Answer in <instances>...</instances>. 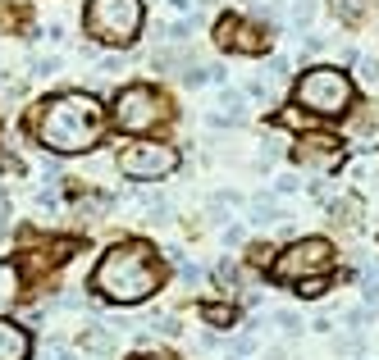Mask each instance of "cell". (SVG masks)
<instances>
[{
	"instance_id": "1",
	"label": "cell",
	"mask_w": 379,
	"mask_h": 360,
	"mask_svg": "<svg viewBox=\"0 0 379 360\" xmlns=\"http://www.w3.org/2000/svg\"><path fill=\"white\" fill-rule=\"evenodd\" d=\"M23 128L46 155H83V151H96L101 137H106V105L96 100V91L65 87L55 96L37 100L28 109Z\"/></svg>"
},
{
	"instance_id": "2",
	"label": "cell",
	"mask_w": 379,
	"mask_h": 360,
	"mask_svg": "<svg viewBox=\"0 0 379 360\" xmlns=\"http://www.w3.org/2000/svg\"><path fill=\"white\" fill-rule=\"evenodd\" d=\"M87 287L110 306H142L165 287V260L151 242L119 237V242H110L101 251V260L92 264Z\"/></svg>"
},
{
	"instance_id": "3",
	"label": "cell",
	"mask_w": 379,
	"mask_h": 360,
	"mask_svg": "<svg viewBox=\"0 0 379 360\" xmlns=\"http://www.w3.org/2000/svg\"><path fill=\"white\" fill-rule=\"evenodd\" d=\"M293 105L311 119H343L357 109V82L338 64H311L293 82Z\"/></svg>"
},
{
	"instance_id": "4",
	"label": "cell",
	"mask_w": 379,
	"mask_h": 360,
	"mask_svg": "<svg viewBox=\"0 0 379 360\" xmlns=\"http://www.w3.org/2000/svg\"><path fill=\"white\" fill-rule=\"evenodd\" d=\"M146 23V5L142 0H87L83 5V33L92 46L106 51H128L142 37Z\"/></svg>"
},
{
	"instance_id": "5",
	"label": "cell",
	"mask_w": 379,
	"mask_h": 360,
	"mask_svg": "<svg viewBox=\"0 0 379 360\" xmlns=\"http://www.w3.org/2000/svg\"><path fill=\"white\" fill-rule=\"evenodd\" d=\"M110 119H115L119 132H128V137H146V132L165 128V123L174 119V105L151 82H128V87H119L115 100H110Z\"/></svg>"
},
{
	"instance_id": "6",
	"label": "cell",
	"mask_w": 379,
	"mask_h": 360,
	"mask_svg": "<svg viewBox=\"0 0 379 360\" xmlns=\"http://www.w3.org/2000/svg\"><path fill=\"white\" fill-rule=\"evenodd\" d=\"M334 260H338V251H334L329 237H315V233L311 237H293L288 246L274 251L270 283L297 287V283H306V278H329V273H334Z\"/></svg>"
},
{
	"instance_id": "7",
	"label": "cell",
	"mask_w": 379,
	"mask_h": 360,
	"mask_svg": "<svg viewBox=\"0 0 379 360\" xmlns=\"http://www.w3.org/2000/svg\"><path fill=\"white\" fill-rule=\"evenodd\" d=\"M115 164H119V174L128 178V183L146 187V183H160V178L178 174L183 151L169 146V142H128L119 155H115Z\"/></svg>"
},
{
	"instance_id": "8",
	"label": "cell",
	"mask_w": 379,
	"mask_h": 360,
	"mask_svg": "<svg viewBox=\"0 0 379 360\" xmlns=\"http://www.w3.org/2000/svg\"><path fill=\"white\" fill-rule=\"evenodd\" d=\"M215 46L228 55H265L270 46V33L260 23L242 19V14H219L215 19Z\"/></svg>"
},
{
	"instance_id": "9",
	"label": "cell",
	"mask_w": 379,
	"mask_h": 360,
	"mask_svg": "<svg viewBox=\"0 0 379 360\" xmlns=\"http://www.w3.org/2000/svg\"><path fill=\"white\" fill-rule=\"evenodd\" d=\"M78 242L74 237H60V242H46V246H28V251H19V273H23V283H42L46 273L55 269V264H65L69 255H74Z\"/></svg>"
},
{
	"instance_id": "10",
	"label": "cell",
	"mask_w": 379,
	"mask_h": 360,
	"mask_svg": "<svg viewBox=\"0 0 379 360\" xmlns=\"http://www.w3.org/2000/svg\"><path fill=\"white\" fill-rule=\"evenodd\" d=\"M347 151L343 137H334V132H311V137H297V146L288 155H293L302 169H338V155Z\"/></svg>"
},
{
	"instance_id": "11",
	"label": "cell",
	"mask_w": 379,
	"mask_h": 360,
	"mask_svg": "<svg viewBox=\"0 0 379 360\" xmlns=\"http://www.w3.org/2000/svg\"><path fill=\"white\" fill-rule=\"evenodd\" d=\"M33 356V333L14 315H0V360H28Z\"/></svg>"
},
{
	"instance_id": "12",
	"label": "cell",
	"mask_w": 379,
	"mask_h": 360,
	"mask_svg": "<svg viewBox=\"0 0 379 360\" xmlns=\"http://www.w3.org/2000/svg\"><path fill=\"white\" fill-rule=\"evenodd\" d=\"M343 174L352 178L357 187H379V146H361V151H352V160L343 164Z\"/></svg>"
},
{
	"instance_id": "13",
	"label": "cell",
	"mask_w": 379,
	"mask_h": 360,
	"mask_svg": "<svg viewBox=\"0 0 379 360\" xmlns=\"http://www.w3.org/2000/svg\"><path fill=\"white\" fill-rule=\"evenodd\" d=\"M242 210H247L242 219H247L251 228H274V224H283V219H288V210H283L279 197H270V192H256V197H251Z\"/></svg>"
},
{
	"instance_id": "14",
	"label": "cell",
	"mask_w": 379,
	"mask_h": 360,
	"mask_svg": "<svg viewBox=\"0 0 379 360\" xmlns=\"http://www.w3.org/2000/svg\"><path fill=\"white\" fill-rule=\"evenodd\" d=\"M215 105H219V109L210 114V123H215V128H242V123L251 119V114H247V100H242V91H233V87L219 91Z\"/></svg>"
},
{
	"instance_id": "15",
	"label": "cell",
	"mask_w": 379,
	"mask_h": 360,
	"mask_svg": "<svg viewBox=\"0 0 379 360\" xmlns=\"http://www.w3.org/2000/svg\"><path fill=\"white\" fill-rule=\"evenodd\" d=\"M329 10H334V19L343 23V28H361V23L379 10V0H329Z\"/></svg>"
},
{
	"instance_id": "16",
	"label": "cell",
	"mask_w": 379,
	"mask_h": 360,
	"mask_svg": "<svg viewBox=\"0 0 379 360\" xmlns=\"http://www.w3.org/2000/svg\"><path fill=\"white\" fill-rule=\"evenodd\" d=\"M201 324H210L215 333H228V328H238V306H228V301H201L196 306Z\"/></svg>"
},
{
	"instance_id": "17",
	"label": "cell",
	"mask_w": 379,
	"mask_h": 360,
	"mask_svg": "<svg viewBox=\"0 0 379 360\" xmlns=\"http://www.w3.org/2000/svg\"><path fill=\"white\" fill-rule=\"evenodd\" d=\"M329 224L334 228H361V197H334L329 201Z\"/></svg>"
},
{
	"instance_id": "18",
	"label": "cell",
	"mask_w": 379,
	"mask_h": 360,
	"mask_svg": "<svg viewBox=\"0 0 379 360\" xmlns=\"http://www.w3.org/2000/svg\"><path fill=\"white\" fill-rule=\"evenodd\" d=\"M242 206H247V197L233 192V187H219V192H210V201H206V210H210L215 224H224V219L233 215V210H242Z\"/></svg>"
},
{
	"instance_id": "19",
	"label": "cell",
	"mask_w": 379,
	"mask_h": 360,
	"mask_svg": "<svg viewBox=\"0 0 379 360\" xmlns=\"http://www.w3.org/2000/svg\"><path fill=\"white\" fill-rule=\"evenodd\" d=\"M288 23H293V33H311V23H315V0H293L288 5Z\"/></svg>"
},
{
	"instance_id": "20",
	"label": "cell",
	"mask_w": 379,
	"mask_h": 360,
	"mask_svg": "<svg viewBox=\"0 0 379 360\" xmlns=\"http://www.w3.org/2000/svg\"><path fill=\"white\" fill-rule=\"evenodd\" d=\"M210 278H215V287L228 296L233 287H238V264H233V260H215V264H210Z\"/></svg>"
},
{
	"instance_id": "21",
	"label": "cell",
	"mask_w": 379,
	"mask_h": 360,
	"mask_svg": "<svg viewBox=\"0 0 379 360\" xmlns=\"http://www.w3.org/2000/svg\"><path fill=\"white\" fill-rule=\"evenodd\" d=\"M137 206L146 210V219H155V224H165V219H169V201H165L160 192H137Z\"/></svg>"
},
{
	"instance_id": "22",
	"label": "cell",
	"mask_w": 379,
	"mask_h": 360,
	"mask_svg": "<svg viewBox=\"0 0 379 360\" xmlns=\"http://www.w3.org/2000/svg\"><path fill=\"white\" fill-rule=\"evenodd\" d=\"M78 342H83V351H110L115 347V338H110L101 324H83V338Z\"/></svg>"
},
{
	"instance_id": "23",
	"label": "cell",
	"mask_w": 379,
	"mask_h": 360,
	"mask_svg": "<svg viewBox=\"0 0 379 360\" xmlns=\"http://www.w3.org/2000/svg\"><path fill=\"white\" fill-rule=\"evenodd\" d=\"M283 78H293V60H288V55H274L270 64H265V78H260V82L274 87V82H283Z\"/></svg>"
},
{
	"instance_id": "24",
	"label": "cell",
	"mask_w": 379,
	"mask_h": 360,
	"mask_svg": "<svg viewBox=\"0 0 379 360\" xmlns=\"http://www.w3.org/2000/svg\"><path fill=\"white\" fill-rule=\"evenodd\" d=\"M155 33H160L165 42H187V37L196 33V19H174V23H165V28H155Z\"/></svg>"
},
{
	"instance_id": "25",
	"label": "cell",
	"mask_w": 379,
	"mask_h": 360,
	"mask_svg": "<svg viewBox=\"0 0 379 360\" xmlns=\"http://www.w3.org/2000/svg\"><path fill=\"white\" fill-rule=\"evenodd\" d=\"M329 287H334V273H329V278H306V283H297L293 292L302 296V301H320V296H325Z\"/></svg>"
},
{
	"instance_id": "26",
	"label": "cell",
	"mask_w": 379,
	"mask_h": 360,
	"mask_svg": "<svg viewBox=\"0 0 379 360\" xmlns=\"http://www.w3.org/2000/svg\"><path fill=\"white\" fill-rule=\"evenodd\" d=\"M370 324H375V310H370V306H357V310H347V315H343L347 333H366Z\"/></svg>"
},
{
	"instance_id": "27",
	"label": "cell",
	"mask_w": 379,
	"mask_h": 360,
	"mask_svg": "<svg viewBox=\"0 0 379 360\" xmlns=\"http://www.w3.org/2000/svg\"><path fill=\"white\" fill-rule=\"evenodd\" d=\"M270 260H274L270 242H251V246H247V264H251V269H270Z\"/></svg>"
},
{
	"instance_id": "28",
	"label": "cell",
	"mask_w": 379,
	"mask_h": 360,
	"mask_svg": "<svg viewBox=\"0 0 379 360\" xmlns=\"http://www.w3.org/2000/svg\"><path fill=\"white\" fill-rule=\"evenodd\" d=\"M224 351H233V356H251V351H256V328H242L238 338H228Z\"/></svg>"
},
{
	"instance_id": "29",
	"label": "cell",
	"mask_w": 379,
	"mask_h": 360,
	"mask_svg": "<svg viewBox=\"0 0 379 360\" xmlns=\"http://www.w3.org/2000/svg\"><path fill=\"white\" fill-rule=\"evenodd\" d=\"M274 123H283V128H311V114H302V109L297 105H288V109H279V114H274Z\"/></svg>"
},
{
	"instance_id": "30",
	"label": "cell",
	"mask_w": 379,
	"mask_h": 360,
	"mask_svg": "<svg viewBox=\"0 0 379 360\" xmlns=\"http://www.w3.org/2000/svg\"><path fill=\"white\" fill-rule=\"evenodd\" d=\"M274 324L283 328V338H297V333L306 328V319L297 315V310H279V315H274Z\"/></svg>"
},
{
	"instance_id": "31",
	"label": "cell",
	"mask_w": 379,
	"mask_h": 360,
	"mask_svg": "<svg viewBox=\"0 0 379 360\" xmlns=\"http://www.w3.org/2000/svg\"><path fill=\"white\" fill-rule=\"evenodd\" d=\"M33 78H55L60 73V55H33Z\"/></svg>"
},
{
	"instance_id": "32",
	"label": "cell",
	"mask_w": 379,
	"mask_h": 360,
	"mask_svg": "<svg viewBox=\"0 0 379 360\" xmlns=\"http://www.w3.org/2000/svg\"><path fill=\"white\" fill-rule=\"evenodd\" d=\"M361 306L379 310V278L375 273H361Z\"/></svg>"
},
{
	"instance_id": "33",
	"label": "cell",
	"mask_w": 379,
	"mask_h": 360,
	"mask_svg": "<svg viewBox=\"0 0 379 360\" xmlns=\"http://www.w3.org/2000/svg\"><path fill=\"white\" fill-rule=\"evenodd\" d=\"M334 351H338V356H361V333H347V338H338Z\"/></svg>"
},
{
	"instance_id": "34",
	"label": "cell",
	"mask_w": 379,
	"mask_h": 360,
	"mask_svg": "<svg viewBox=\"0 0 379 360\" xmlns=\"http://www.w3.org/2000/svg\"><path fill=\"white\" fill-rule=\"evenodd\" d=\"M297 187H302V178H297V174H283L279 183H274V197H293Z\"/></svg>"
},
{
	"instance_id": "35",
	"label": "cell",
	"mask_w": 379,
	"mask_h": 360,
	"mask_svg": "<svg viewBox=\"0 0 379 360\" xmlns=\"http://www.w3.org/2000/svg\"><path fill=\"white\" fill-rule=\"evenodd\" d=\"M247 242V224H228L224 228V246H242Z\"/></svg>"
},
{
	"instance_id": "36",
	"label": "cell",
	"mask_w": 379,
	"mask_h": 360,
	"mask_svg": "<svg viewBox=\"0 0 379 360\" xmlns=\"http://www.w3.org/2000/svg\"><path fill=\"white\" fill-rule=\"evenodd\" d=\"M128 360H183V356H174V351H133Z\"/></svg>"
},
{
	"instance_id": "37",
	"label": "cell",
	"mask_w": 379,
	"mask_h": 360,
	"mask_svg": "<svg viewBox=\"0 0 379 360\" xmlns=\"http://www.w3.org/2000/svg\"><path fill=\"white\" fill-rule=\"evenodd\" d=\"M55 360H83V356H78V351H69V347H60V342H55Z\"/></svg>"
},
{
	"instance_id": "38",
	"label": "cell",
	"mask_w": 379,
	"mask_h": 360,
	"mask_svg": "<svg viewBox=\"0 0 379 360\" xmlns=\"http://www.w3.org/2000/svg\"><path fill=\"white\" fill-rule=\"evenodd\" d=\"M10 228V206H5V197H0V233Z\"/></svg>"
},
{
	"instance_id": "39",
	"label": "cell",
	"mask_w": 379,
	"mask_h": 360,
	"mask_svg": "<svg viewBox=\"0 0 379 360\" xmlns=\"http://www.w3.org/2000/svg\"><path fill=\"white\" fill-rule=\"evenodd\" d=\"M265 360H283V347H274V351H270V356H265Z\"/></svg>"
}]
</instances>
